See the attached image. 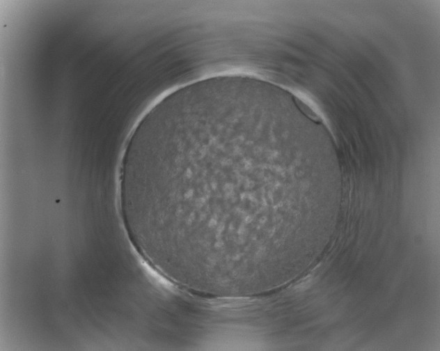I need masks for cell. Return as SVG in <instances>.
<instances>
[{"mask_svg":"<svg viewBox=\"0 0 440 351\" xmlns=\"http://www.w3.org/2000/svg\"><path fill=\"white\" fill-rule=\"evenodd\" d=\"M277 139L237 112L197 117L149 138L134 177L133 205L161 270L237 284L275 263L278 198L262 179Z\"/></svg>","mask_w":440,"mask_h":351,"instance_id":"cell-1","label":"cell"}]
</instances>
